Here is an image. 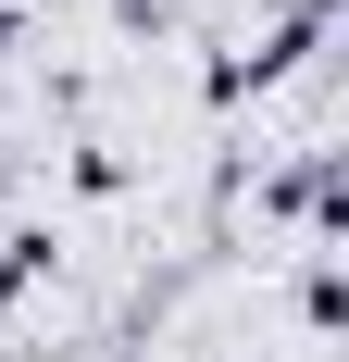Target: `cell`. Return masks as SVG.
<instances>
[{
	"mask_svg": "<svg viewBox=\"0 0 349 362\" xmlns=\"http://www.w3.org/2000/svg\"><path fill=\"white\" fill-rule=\"evenodd\" d=\"M37 262H50V238H37V225H25V238H0V300H13V288H25V275H37Z\"/></svg>",
	"mask_w": 349,
	"mask_h": 362,
	"instance_id": "6da1fadb",
	"label": "cell"
}]
</instances>
